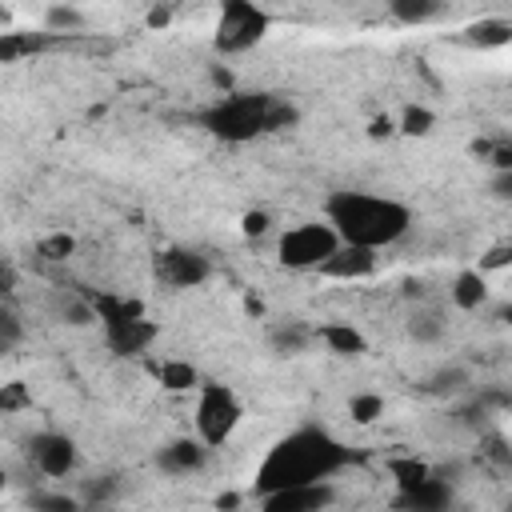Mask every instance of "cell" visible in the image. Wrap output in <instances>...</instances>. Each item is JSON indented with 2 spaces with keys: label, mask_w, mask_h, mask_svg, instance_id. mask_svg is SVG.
<instances>
[{
  "label": "cell",
  "mask_w": 512,
  "mask_h": 512,
  "mask_svg": "<svg viewBox=\"0 0 512 512\" xmlns=\"http://www.w3.org/2000/svg\"><path fill=\"white\" fill-rule=\"evenodd\" d=\"M388 472H392V480H396L400 488H408V484L432 476V468H428L424 460H416V456H392V460H388Z\"/></svg>",
  "instance_id": "obj_26"
},
{
  "label": "cell",
  "mask_w": 512,
  "mask_h": 512,
  "mask_svg": "<svg viewBox=\"0 0 512 512\" xmlns=\"http://www.w3.org/2000/svg\"><path fill=\"white\" fill-rule=\"evenodd\" d=\"M324 220L340 232L344 244L360 248H392L396 240L408 236L412 228V208L396 196L384 192H364V188H340L324 200Z\"/></svg>",
  "instance_id": "obj_2"
},
{
  "label": "cell",
  "mask_w": 512,
  "mask_h": 512,
  "mask_svg": "<svg viewBox=\"0 0 512 512\" xmlns=\"http://www.w3.org/2000/svg\"><path fill=\"white\" fill-rule=\"evenodd\" d=\"M504 144H508V152H512V136H508V140H504Z\"/></svg>",
  "instance_id": "obj_36"
},
{
  "label": "cell",
  "mask_w": 512,
  "mask_h": 512,
  "mask_svg": "<svg viewBox=\"0 0 512 512\" xmlns=\"http://www.w3.org/2000/svg\"><path fill=\"white\" fill-rule=\"evenodd\" d=\"M348 460H352V448H344L328 428H316V424L292 428L256 464L252 496L260 500V496L280 492V488H292V484L332 480L340 468H348Z\"/></svg>",
  "instance_id": "obj_1"
},
{
  "label": "cell",
  "mask_w": 512,
  "mask_h": 512,
  "mask_svg": "<svg viewBox=\"0 0 512 512\" xmlns=\"http://www.w3.org/2000/svg\"><path fill=\"white\" fill-rule=\"evenodd\" d=\"M448 296L460 312H476L484 300H488V280H484V268H460L448 284Z\"/></svg>",
  "instance_id": "obj_14"
},
{
  "label": "cell",
  "mask_w": 512,
  "mask_h": 512,
  "mask_svg": "<svg viewBox=\"0 0 512 512\" xmlns=\"http://www.w3.org/2000/svg\"><path fill=\"white\" fill-rule=\"evenodd\" d=\"M316 340H320L328 352H336V356H364V352H368L364 332L352 328V324H340V320L320 324V328H316Z\"/></svg>",
  "instance_id": "obj_16"
},
{
  "label": "cell",
  "mask_w": 512,
  "mask_h": 512,
  "mask_svg": "<svg viewBox=\"0 0 512 512\" xmlns=\"http://www.w3.org/2000/svg\"><path fill=\"white\" fill-rule=\"evenodd\" d=\"M432 128H436V112L424 108V104H408L400 112V120H396V132L400 136H428Z\"/></svg>",
  "instance_id": "obj_22"
},
{
  "label": "cell",
  "mask_w": 512,
  "mask_h": 512,
  "mask_svg": "<svg viewBox=\"0 0 512 512\" xmlns=\"http://www.w3.org/2000/svg\"><path fill=\"white\" fill-rule=\"evenodd\" d=\"M208 444L200 436H180V440H168L160 452H156V468L168 472V476H196L208 468Z\"/></svg>",
  "instance_id": "obj_11"
},
{
  "label": "cell",
  "mask_w": 512,
  "mask_h": 512,
  "mask_svg": "<svg viewBox=\"0 0 512 512\" xmlns=\"http://www.w3.org/2000/svg\"><path fill=\"white\" fill-rule=\"evenodd\" d=\"M500 316H504V324H508V332H512V304H508V308H504Z\"/></svg>",
  "instance_id": "obj_35"
},
{
  "label": "cell",
  "mask_w": 512,
  "mask_h": 512,
  "mask_svg": "<svg viewBox=\"0 0 512 512\" xmlns=\"http://www.w3.org/2000/svg\"><path fill=\"white\" fill-rule=\"evenodd\" d=\"M300 108L276 92H228L196 112V124L224 144H248L284 128H296Z\"/></svg>",
  "instance_id": "obj_3"
},
{
  "label": "cell",
  "mask_w": 512,
  "mask_h": 512,
  "mask_svg": "<svg viewBox=\"0 0 512 512\" xmlns=\"http://www.w3.org/2000/svg\"><path fill=\"white\" fill-rule=\"evenodd\" d=\"M268 228H272V216H268L264 208H252V212H244V220H240V232H244L248 240L268 236Z\"/></svg>",
  "instance_id": "obj_29"
},
{
  "label": "cell",
  "mask_w": 512,
  "mask_h": 512,
  "mask_svg": "<svg viewBox=\"0 0 512 512\" xmlns=\"http://www.w3.org/2000/svg\"><path fill=\"white\" fill-rule=\"evenodd\" d=\"M468 384H472V372H468L464 364H440L436 372L424 376V392H428V396H456V392H464Z\"/></svg>",
  "instance_id": "obj_18"
},
{
  "label": "cell",
  "mask_w": 512,
  "mask_h": 512,
  "mask_svg": "<svg viewBox=\"0 0 512 512\" xmlns=\"http://www.w3.org/2000/svg\"><path fill=\"white\" fill-rule=\"evenodd\" d=\"M268 32H272V16L256 0H220L216 28H212V48L220 56H244Z\"/></svg>",
  "instance_id": "obj_4"
},
{
  "label": "cell",
  "mask_w": 512,
  "mask_h": 512,
  "mask_svg": "<svg viewBox=\"0 0 512 512\" xmlns=\"http://www.w3.org/2000/svg\"><path fill=\"white\" fill-rule=\"evenodd\" d=\"M340 232L328 224V220H304V224H292L280 232L276 240V260L280 268H292V272H320L324 260L340 248Z\"/></svg>",
  "instance_id": "obj_5"
},
{
  "label": "cell",
  "mask_w": 512,
  "mask_h": 512,
  "mask_svg": "<svg viewBox=\"0 0 512 512\" xmlns=\"http://www.w3.org/2000/svg\"><path fill=\"white\" fill-rule=\"evenodd\" d=\"M168 20H172V8H152L148 12V28H164Z\"/></svg>",
  "instance_id": "obj_34"
},
{
  "label": "cell",
  "mask_w": 512,
  "mask_h": 512,
  "mask_svg": "<svg viewBox=\"0 0 512 512\" xmlns=\"http://www.w3.org/2000/svg\"><path fill=\"white\" fill-rule=\"evenodd\" d=\"M488 192H492L496 200H504V204H512V168H496V176H492V184H488Z\"/></svg>",
  "instance_id": "obj_30"
},
{
  "label": "cell",
  "mask_w": 512,
  "mask_h": 512,
  "mask_svg": "<svg viewBox=\"0 0 512 512\" xmlns=\"http://www.w3.org/2000/svg\"><path fill=\"white\" fill-rule=\"evenodd\" d=\"M464 44L484 48V52L508 48V44H512V20H504V16H484V20H472V24L464 28Z\"/></svg>",
  "instance_id": "obj_15"
},
{
  "label": "cell",
  "mask_w": 512,
  "mask_h": 512,
  "mask_svg": "<svg viewBox=\"0 0 512 512\" xmlns=\"http://www.w3.org/2000/svg\"><path fill=\"white\" fill-rule=\"evenodd\" d=\"M244 420V404L228 384H200L196 388V408H192V428L208 448H220L232 440V432Z\"/></svg>",
  "instance_id": "obj_6"
},
{
  "label": "cell",
  "mask_w": 512,
  "mask_h": 512,
  "mask_svg": "<svg viewBox=\"0 0 512 512\" xmlns=\"http://www.w3.org/2000/svg\"><path fill=\"white\" fill-rule=\"evenodd\" d=\"M372 272H376V252L360 244H340L320 268V276H332V280H368Z\"/></svg>",
  "instance_id": "obj_13"
},
{
  "label": "cell",
  "mask_w": 512,
  "mask_h": 512,
  "mask_svg": "<svg viewBox=\"0 0 512 512\" xmlns=\"http://www.w3.org/2000/svg\"><path fill=\"white\" fill-rule=\"evenodd\" d=\"M156 380L168 392H192V388H200V372H196L192 360H160Z\"/></svg>",
  "instance_id": "obj_19"
},
{
  "label": "cell",
  "mask_w": 512,
  "mask_h": 512,
  "mask_svg": "<svg viewBox=\"0 0 512 512\" xmlns=\"http://www.w3.org/2000/svg\"><path fill=\"white\" fill-rule=\"evenodd\" d=\"M440 12H444V0H388V16L404 28L432 24V20H440Z\"/></svg>",
  "instance_id": "obj_17"
},
{
  "label": "cell",
  "mask_w": 512,
  "mask_h": 512,
  "mask_svg": "<svg viewBox=\"0 0 512 512\" xmlns=\"http://www.w3.org/2000/svg\"><path fill=\"white\" fill-rule=\"evenodd\" d=\"M152 276L164 284V288H176V292H188V288H200L208 276H212V264L204 252L196 248H164L152 256Z\"/></svg>",
  "instance_id": "obj_8"
},
{
  "label": "cell",
  "mask_w": 512,
  "mask_h": 512,
  "mask_svg": "<svg viewBox=\"0 0 512 512\" xmlns=\"http://www.w3.org/2000/svg\"><path fill=\"white\" fill-rule=\"evenodd\" d=\"M408 336H412L416 344H436V340L444 336V320H440V312H412V320H408Z\"/></svg>",
  "instance_id": "obj_24"
},
{
  "label": "cell",
  "mask_w": 512,
  "mask_h": 512,
  "mask_svg": "<svg viewBox=\"0 0 512 512\" xmlns=\"http://www.w3.org/2000/svg\"><path fill=\"white\" fill-rule=\"evenodd\" d=\"M84 28V12L76 8V0H60L44 12V32H76Z\"/></svg>",
  "instance_id": "obj_21"
},
{
  "label": "cell",
  "mask_w": 512,
  "mask_h": 512,
  "mask_svg": "<svg viewBox=\"0 0 512 512\" xmlns=\"http://www.w3.org/2000/svg\"><path fill=\"white\" fill-rule=\"evenodd\" d=\"M72 252H76V236H72V232H52V236H44V240L36 244V256L48 260V264L68 260Z\"/></svg>",
  "instance_id": "obj_25"
},
{
  "label": "cell",
  "mask_w": 512,
  "mask_h": 512,
  "mask_svg": "<svg viewBox=\"0 0 512 512\" xmlns=\"http://www.w3.org/2000/svg\"><path fill=\"white\" fill-rule=\"evenodd\" d=\"M28 504L32 508H44V512H72L80 500H72L64 492H36V496H28Z\"/></svg>",
  "instance_id": "obj_28"
},
{
  "label": "cell",
  "mask_w": 512,
  "mask_h": 512,
  "mask_svg": "<svg viewBox=\"0 0 512 512\" xmlns=\"http://www.w3.org/2000/svg\"><path fill=\"white\" fill-rule=\"evenodd\" d=\"M368 136H372V140H388V136H396V120H392V116H372Z\"/></svg>",
  "instance_id": "obj_32"
},
{
  "label": "cell",
  "mask_w": 512,
  "mask_h": 512,
  "mask_svg": "<svg viewBox=\"0 0 512 512\" xmlns=\"http://www.w3.org/2000/svg\"><path fill=\"white\" fill-rule=\"evenodd\" d=\"M20 332H24V328H20V316H16L12 308H4V312H0V352H12V348L20 344Z\"/></svg>",
  "instance_id": "obj_27"
},
{
  "label": "cell",
  "mask_w": 512,
  "mask_h": 512,
  "mask_svg": "<svg viewBox=\"0 0 512 512\" xmlns=\"http://www.w3.org/2000/svg\"><path fill=\"white\" fill-rule=\"evenodd\" d=\"M348 416H352V424H360V428L376 424V420L384 416V396H380V392H356V396L348 400Z\"/></svg>",
  "instance_id": "obj_23"
},
{
  "label": "cell",
  "mask_w": 512,
  "mask_h": 512,
  "mask_svg": "<svg viewBox=\"0 0 512 512\" xmlns=\"http://www.w3.org/2000/svg\"><path fill=\"white\" fill-rule=\"evenodd\" d=\"M24 456H28V464H32L40 476H48V480H64V476H72L76 464H80L76 440L64 436V432H52V428L32 432L28 444H24Z\"/></svg>",
  "instance_id": "obj_7"
},
{
  "label": "cell",
  "mask_w": 512,
  "mask_h": 512,
  "mask_svg": "<svg viewBox=\"0 0 512 512\" xmlns=\"http://www.w3.org/2000/svg\"><path fill=\"white\" fill-rule=\"evenodd\" d=\"M312 340H316V332L304 328V324H280V328L268 332V344H272L276 356H300Z\"/></svg>",
  "instance_id": "obj_20"
},
{
  "label": "cell",
  "mask_w": 512,
  "mask_h": 512,
  "mask_svg": "<svg viewBox=\"0 0 512 512\" xmlns=\"http://www.w3.org/2000/svg\"><path fill=\"white\" fill-rule=\"evenodd\" d=\"M328 504H336L332 480L292 484V488H280V492L260 496V508H264V512H320V508H328Z\"/></svg>",
  "instance_id": "obj_10"
},
{
  "label": "cell",
  "mask_w": 512,
  "mask_h": 512,
  "mask_svg": "<svg viewBox=\"0 0 512 512\" xmlns=\"http://www.w3.org/2000/svg\"><path fill=\"white\" fill-rule=\"evenodd\" d=\"M392 504H396V508H416V512H440V508L452 504V484H448L440 472H432V476H424V480L400 488Z\"/></svg>",
  "instance_id": "obj_12"
},
{
  "label": "cell",
  "mask_w": 512,
  "mask_h": 512,
  "mask_svg": "<svg viewBox=\"0 0 512 512\" xmlns=\"http://www.w3.org/2000/svg\"><path fill=\"white\" fill-rule=\"evenodd\" d=\"M24 404H32V400L24 396V388H20V384H4V392H0V408H4V412H16V408H24Z\"/></svg>",
  "instance_id": "obj_31"
},
{
  "label": "cell",
  "mask_w": 512,
  "mask_h": 512,
  "mask_svg": "<svg viewBox=\"0 0 512 512\" xmlns=\"http://www.w3.org/2000/svg\"><path fill=\"white\" fill-rule=\"evenodd\" d=\"M104 328V344L112 356H124V360H136L144 356L156 340H160V324L144 316H128V320H112V324H100Z\"/></svg>",
  "instance_id": "obj_9"
},
{
  "label": "cell",
  "mask_w": 512,
  "mask_h": 512,
  "mask_svg": "<svg viewBox=\"0 0 512 512\" xmlns=\"http://www.w3.org/2000/svg\"><path fill=\"white\" fill-rule=\"evenodd\" d=\"M508 260H512V248H492L488 260H484V268H500V264H508Z\"/></svg>",
  "instance_id": "obj_33"
}]
</instances>
